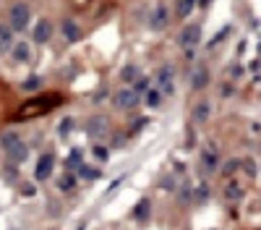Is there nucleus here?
Returning a JSON list of instances; mask_svg holds the SVG:
<instances>
[{"mask_svg":"<svg viewBox=\"0 0 261 230\" xmlns=\"http://www.w3.org/2000/svg\"><path fill=\"white\" fill-rule=\"evenodd\" d=\"M60 99L58 97H32L26 105L18 107V118H34V115H42V113H47V110H52L55 105H58Z\"/></svg>","mask_w":261,"mask_h":230,"instance_id":"f257e3e1","label":"nucleus"},{"mask_svg":"<svg viewBox=\"0 0 261 230\" xmlns=\"http://www.w3.org/2000/svg\"><path fill=\"white\" fill-rule=\"evenodd\" d=\"M0 146H3L5 154L13 162H24L26 160V146H24V141H21L18 134H3L0 136Z\"/></svg>","mask_w":261,"mask_h":230,"instance_id":"f03ea898","label":"nucleus"},{"mask_svg":"<svg viewBox=\"0 0 261 230\" xmlns=\"http://www.w3.org/2000/svg\"><path fill=\"white\" fill-rule=\"evenodd\" d=\"M29 18H32L29 5L16 3V5L11 8V29H13V32H24L26 26H29Z\"/></svg>","mask_w":261,"mask_h":230,"instance_id":"7ed1b4c3","label":"nucleus"},{"mask_svg":"<svg viewBox=\"0 0 261 230\" xmlns=\"http://www.w3.org/2000/svg\"><path fill=\"white\" fill-rule=\"evenodd\" d=\"M138 102H141V94L133 89V87H123L115 94V105L120 107V110H133Z\"/></svg>","mask_w":261,"mask_h":230,"instance_id":"20e7f679","label":"nucleus"},{"mask_svg":"<svg viewBox=\"0 0 261 230\" xmlns=\"http://www.w3.org/2000/svg\"><path fill=\"white\" fill-rule=\"evenodd\" d=\"M167 24H170V11H167L165 5L152 8V13H149V29L162 32V29H167Z\"/></svg>","mask_w":261,"mask_h":230,"instance_id":"39448f33","label":"nucleus"},{"mask_svg":"<svg viewBox=\"0 0 261 230\" xmlns=\"http://www.w3.org/2000/svg\"><path fill=\"white\" fill-rule=\"evenodd\" d=\"M199 40H201V26L199 24L183 26V32H180V47L183 50H193L196 45H199Z\"/></svg>","mask_w":261,"mask_h":230,"instance_id":"423d86ee","label":"nucleus"},{"mask_svg":"<svg viewBox=\"0 0 261 230\" xmlns=\"http://www.w3.org/2000/svg\"><path fill=\"white\" fill-rule=\"evenodd\" d=\"M52 168H55V154H42L40 162H37V170H34V178L37 181H47L52 176Z\"/></svg>","mask_w":261,"mask_h":230,"instance_id":"0eeeda50","label":"nucleus"},{"mask_svg":"<svg viewBox=\"0 0 261 230\" xmlns=\"http://www.w3.org/2000/svg\"><path fill=\"white\" fill-rule=\"evenodd\" d=\"M84 128H87L89 136H94V139H102V136L107 134V121H105V115H94V118H89V121L84 123Z\"/></svg>","mask_w":261,"mask_h":230,"instance_id":"6e6552de","label":"nucleus"},{"mask_svg":"<svg viewBox=\"0 0 261 230\" xmlns=\"http://www.w3.org/2000/svg\"><path fill=\"white\" fill-rule=\"evenodd\" d=\"M50 37H52V24L47 21V18L37 21V26H34V42L44 45V42H50Z\"/></svg>","mask_w":261,"mask_h":230,"instance_id":"1a4fd4ad","label":"nucleus"},{"mask_svg":"<svg viewBox=\"0 0 261 230\" xmlns=\"http://www.w3.org/2000/svg\"><path fill=\"white\" fill-rule=\"evenodd\" d=\"M157 79H160V92H162V94H173V92H175V87H173V68L170 66L160 68V76H157Z\"/></svg>","mask_w":261,"mask_h":230,"instance_id":"9d476101","label":"nucleus"},{"mask_svg":"<svg viewBox=\"0 0 261 230\" xmlns=\"http://www.w3.org/2000/svg\"><path fill=\"white\" fill-rule=\"evenodd\" d=\"M13 52V60L16 63H29L32 60V50H29V45H26V42H13V47H11Z\"/></svg>","mask_w":261,"mask_h":230,"instance_id":"9b49d317","label":"nucleus"},{"mask_svg":"<svg viewBox=\"0 0 261 230\" xmlns=\"http://www.w3.org/2000/svg\"><path fill=\"white\" fill-rule=\"evenodd\" d=\"M207 84H209V71L204 68V66H199V68L193 71V76H191V87L193 89H204Z\"/></svg>","mask_w":261,"mask_h":230,"instance_id":"f8f14e48","label":"nucleus"},{"mask_svg":"<svg viewBox=\"0 0 261 230\" xmlns=\"http://www.w3.org/2000/svg\"><path fill=\"white\" fill-rule=\"evenodd\" d=\"M196 3H199V0H178V3H175V16H178V18H188L193 13Z\"/></svg>","mask_w":261,"mask_h":230,"instance_id":"ddd939ff","label":"nucleus"},{"mask_svg":"<svg viewBox=\"0 0 261 230\" xmlns=\"http://www.w3.org/2000/svg\"><path fill=\"white\" fill-rule=\"evenodd\" d=\"M217 165H219L217 152H214V149H204V154H201V168L212 173V170H217Z\"/></svg>","mask_w":261,"mask_h":230,"instance_id":"4468645a","label":"nucleus"},{"mask_svg":"<svg viewBox=\"0 0 261 230\" xmlns=\"http://www.w3.org/2000/svg\"><path fill=\"white\" fill-rule=\"evenodd\" d=\"M209 115H212V105L209 102H199V105L193 107V121L196 123H207Z\"/></svg>","mask_w":261,"mask_h":230,"instance_id":"2eb2a0df","label":"nucleus"},{"mask_svg":"<svg viewBox=\"0 0 261 230\" xmlns=\"http://www.w3.org/2000/svg\"><path fill=\"white\" fill-rule=\"evenodd\" d=\"M8 47H13V29L0 24V52L8 50Z\"/></svg>","mask_w":261,"mask_h":230,"instance_id":"dca6fc26","label":"nucleus"},{"mask_svg":"<svg viewBox=\"0 0 261 230\" xmlns=\"http://www.w3.org/2000/svg\"><path fill=\"white\" fill-rule=\"evenodd\" d=\"M63 34H65V40H68V42H79V26L76 24H73V21H68V18H65V21H63Z\"/></svg>","mask_w":261,"mask_h":230,"instance_id":"f3484780","label":"nucleus"},{"mask_svg":"<svg viewBox=\"0 0 261 230\" xmlns=\"http://www.w3.org/2000/svg\"><path fill=\"white\" fill-rule=\"evenodd\" d=\"M79 176L87 178V181H97V178H102V173H99L97 168H91V165H81V168H79Z\"/></svg>","mask_w":261,"mask_h":230,"instance_id":"a211bd4d","label":"nucleus"},{"mask_svg":"<svg viewBox=\"0 0 261 230\" xmlns=\"http://www.w3.org/2000/svg\"><path fill=\"white\" fill-rule=\"evenodd\" d=\"M146 215H149V201L146 199H141L136 204V209H133V220H138V223H144L146 220Z\"/></svg>","mask_w":261,"mask_h":230,"instance_id":"6ab92c4d","label":"nucleus"},{"mask_svg":"<svg viewBox=\"0 0 261 230\" xmlns=\"http://www.w3.org/2000/svg\"><path fill=\"white\" fill-rule=\"evenodd\" d=\"M120 79H123L126 84H133V81L138 79V68L136 66H126L123 71H120Z\"/></svg>","mask_w":261,"mask_h":230,"instance_id":"aec40b11","label":"nucleus"},{"mask_svg":"<svg viewBox=\"0 0 261 230\" xmlns=\"http://www.w3.org/2000/svg\"><path fill=\"white\" fill-rule=\"evenodd\" d=\"M162 102V92H157V89H146V105L149 107H157Z\"/></svg>","mask_w":261,"mask_h":230,"instance_id":"412c9836","label":"nucleus"},{"mask_svg":"<svg viewBox=\"0 0 261 230\" xmlns=\"http://www.w3.org/2000/svg\"><path fill=\"white\" fill-rule=\"evenodd\" d=\"M225 196H227L230 201H238L240 196H243V188H240L238 183H230V186H227V191H225Z\"/></svg>","mask_w":261,"mask_h":230,"instance_id":"4be33fe9","label":"nucleus"},{"mask_svg":"<svg viewBox=\"0 0 261 230\" xmlns=\"http://www.w3.org/2000/svg\"><path fill=\"white\" fill-rule=\"evenodd\" d=\"M73 186H76V181H73V176H71V173H65V176L58 181V188H60V191H71Z\"/></svg>","mask_w":261,"mask_h":230,"instance_id":"5701e85b","label":"nucleus"},{"mask_svg":"<svg viewBox=\"0 0 261 230\" xmlns=\"http://www.w3.org/2000/svg\"><path fill=\"white\" fill-rule=\"evenodd\" d=\"M81 149H73L71 152V157H68V168H81Z\"/></svg>","mask_w":261,"mask_h":230,"instance_id":"b1692460","label":"nucleus"},{"mask_svg":"<svg viewBox=\"0 0 261 230\" xmlns=\"http://www.w3.org/2000/svg\"><path fill=\"white\" fill-rule=\"evenodd\" d=\"M94 157H97L99 162H107V157H110V152L105 149V146H99V144H97V146H94Z\"/></svg>","mask_w":261,"mask_h":230,"instance_id":"393cba45","label":"nucleus"},{"mask_svg":"<svg viewBox=\"0 0 261 230\" xmlns=\"http://www.w3.org/2000/svg\"><path fill=\"white\" fill-rule=\"evenodd\" d=\"M133 89L138 92V94H141V92H146V89H149V81H146V79H136V84H133Z\"/></svg>","mask_w":261,"mask_h":230,"instance_id":"a878e982","label":"nucleus"},{"mask_svg":"<svg viewBox=\"0 0 261 230\" xmlns=\"http://www.w3.org/2000/svg\"><path fill=\"white\" fill-rule=\"evenodd\" d=\"M37 84H40V79H29V81H26V84H24V89H34Z\"/></svg>","mask_w":261,"mask_h":230,"instance_id":"bb28decb","label":"nucleus"},{"mask_svg":"<svg viewBox=\"0 0 261 230\" xmlns=\"http://www.w3.org/2000/svg\"><path fill=\"white\" fill-rule=\"evenodd\" d=\"M232 94V87L230 84H222V97H230Z\"/></svg>","mask_w":261,"mask_h":230,"instance_id":"cd10ccee","label":"nucleus"},{"mask_svg":"<svg viewBox=\"0 0 261 230\" xmlns=\"http://www.w3.org/2000/svg\"><path fill=\"white\" fill-rule=\"evenodd\" d=\"M209 3H212V0H199V5H201V8H209Z\"/></svg>","mask_w":261,"mask_h":230,"instance_id":"c85d7f7f","label":"nucleus"}]
</instances>
